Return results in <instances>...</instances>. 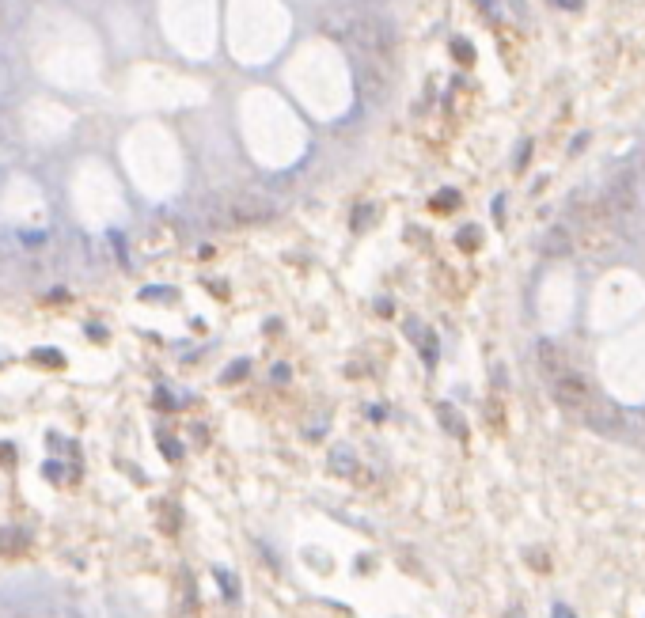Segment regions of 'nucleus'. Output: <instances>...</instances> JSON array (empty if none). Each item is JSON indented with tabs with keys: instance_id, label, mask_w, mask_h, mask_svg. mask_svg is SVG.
Returning <instances> with one entry per match:
<instances>
[{
	"instance_id": "f8f14e48",
	"label": "nucleus",
	"mask_w": 645,
	"mask_h": 618,
	"mask_svg": "<svg viewBox=\"0 0 645 618\" xmlns=\"http://www.w3.org/2000/svg\"><path fill=\"white\" fill-rule=\"evenodd\" d=\"M334 471H342V474H350V471H353L350 451H334Z\"/></svg>"
},
{
	"instance_id": "7ed1b4c3",
	"label": "nucleus",
	"mask_w": 645,
	"mask_h": 618,
	"mask_svg": "<svg viewBox=\"0 0 645 618\" xmlns=\"http://www.w3.org/2000/svg\"><path fill=\"white\" fill-rule=\"evenodd\" d=\"M604 209H607V220L618 228H630L634 213H638V186H634V175L623 171L611 186H607V197H604Z\"/></svg>"
},
{
	"instance_id": "423d86ee",
	"label": "nucleus",
	"mask_w": 645,
	"mask_h": 618,
	"mask_svg": "<svg viewBox=\"0 0 645 618\" xmlns=\"http://www.w3.org/2000/svg\"><path fill=\"white\" fill-rule=\"evenodd\" d=\"M585 421H588L596 432L611 437V432H618V425H623V414H618V406L604 402V398H592L588 410H585Z\"/></svg>"
},
{
	"instance_id": "f03ea898",
	"label": "nucleus",
	"mask_w": 645,
	"mask_h": 618,
	"mask_svg": "<svg viewBox=\"0 0 645 618\" xmlns=\"http://www.w3.org/2000/svg\"><path fill=\"white\" fill-rule=\"evenodd\" d=\"M221 220L224 224H262L274 216V202L258 190H239L232 197H221Z\"/></svg>"
},
{
	"instance_id": "2eb2a0df",
	"label": "nucleus",
	"mask_w": 645,
	"mask_h": 618,
	"mask_svg": "<svg viewBox=\"0 0 645 618\" xmlns=\"http://www.w3.org/2000/svg\"><path fill=\"white\" fill-rule=\"evenodd\" d=\"M554 618H577V615H573L570 607H554Z\"/></svg>"
},
{
	"instance_id": "f257e3e1",
	"label": "nucleus",
	"mask_w": 645,
	"mask_h": 618,
	"mask_svg": "<svg viewBox=\"0 0 645 618\" xmlns=\"http://www.w3.org/2000/svg\"><path fill=\"white\" fill-rule=\"evenodd\" d=\"M346 42L353 46V57L376 61L383 68H395V31L387 20L372 12H357L346 20Z\"/></svg>"
},
{
	"instance_id": "0eeeda50",
	"label": "nucleus",
	"mask_w": 645,
	"mask_h": 618,
	"mask_svg": "<svg viewBox=\"0 0 645 618\" xmlns=\"http://www.w3.org/2000/svg\"><path fill=\"white\" fill-rule=\"evenodd\" d=\"M573 250H577V236H573L565 224H554V228L547 232V239H543V255H551V258H570Z\"/></svg>"
},
{
	"instance_id": "ddd939ff",
	"label": "nucleus",
	"mask_w": 645,
	"mask_h": 618,
	"mask_svg": "<svg viewBox=\"0 0 645 618\" xmlns=\"http://www.w3.org/2000/svg\"><path fill=\"white\" fill-rule=\"evenodd\" d=\"M459 243H464L467 250H475V247H478V232H475V228H467L464 236H459Z\"/></svg>"
},
{
	"instance_id": "dca6fc26",
	"label": "nucleus",
	"mask_w": 645,
	"mask_h": 618,
	"mask_svg": "<svg viewBox=\"0 0 645 618\" xmlns=\"http://www.w3.org/2000/svg\"><path fill=\"white\" fill-rule=\"evenodd\" d=\"M350 4H361V8H372V4H383V0H350Z\"/></svg>"
},
{
	"instance_id": "9b49d317",
	"label": "nucleus",
	"mask_w": 645,
	"mask_h": 618,
	"mask_svg": "<svg viewBox=\"0 0 645 618\" xmlns=\"http://www.w3.org/2000/svg\"><path fill=\"white\" fill-rule=\"evenodd\" d=\"M20 4H23V0H0V34L20 20Z\"/></svg>"
},
{
	"instance_id": "39448f33",
	"label": "nucleus",
	"mask_w": 645,
	"mask_h": 618,
	"mask_svg": "<svg viewBox=\"0 0 645 618\" xmlns=\"http://www.w3.org/2000/svg\"><path fill=\"white\" fill-rule=\"evenodd\" d=\"M353 68H357L361 95H369V103H383V95L391 91V68L376 65V61H364V57H353Z\"/></svg>"
},
{
	"instance_id": "9d476101",
	"label": "nucleus",
	"mask_w": 645,
	"mask_h": 618,
	"mask_svg": "<svg viewBox=\"0 0 645 618\" xmlns=\"http://www.w3.org/2000/svg\"><path fill=\"white\" fill-rule=\"evenodd\" d=\"M15 88H20V73H15V61L0 50V107L4 103H12Z\"/></svg>"
},
{
	"instance_id": "1a4fd4ad",
	"label": "nucleus",
	"mask_w": 645,
	"mask_h": 618,
	"mask_svg": "<svg viewBox=\"0 0 645 618\" xmlns=\"http://www.w3.org/2000/svg\"><path fill=\"white\" fill-rule=\"evenodd\" d=\"M437 421H440V429L448 432V437H456V440L467 437V421L459 417V410L452 402H437Z\"/></svg>"
},
{
	"instance_id": "4468645a",
	"label": "nucleus",
	"mask_w": 645,
	"mask_h": 618,
	"mask_svg": "<svg viewBox=\"0 0 645 618\" xmlns=\"http://www.w3.org/2000/svg\"><path fill=\"white\" fill-rule=\"evenodd\" d=\"M243 368H247V364H235V368H232V372H228V376H224V379H228V383H232V379H239V376H243Z\"/></svg>"
},
{
	"instance_id": "6e6552de",
	"label": "nucleus",
	"mask_w": 645,
	"mask_h": 618,
	"mask_svg": "<svg viewBox=\"0 0 645 618\" xmlns=\"http://www.w3.org/2000/svg\"><path fill=\"white\" fill-rule=\"evenodd\" d=\"M539 364H543V372L551 376V383L562 376V372H570L565 368V353L558 349L554 342H539Z\"/></svg>"
},
{
	"instance_id": "20e7f679",
	"label": "nucleus",
	"mask_w": 645,
	"mask_h": 618,
	"mask_svg": "<svg viewBox=\"0 0 645 618\" xmlns=\"http://www.w3.org/2000/svg\"><path fill=\"white\" fill-rule=\"evenodd\" d=\"M551 387H554V402L562 406V410H581V414L588 410L592 387L585 383V376H581V372H562V376H558Z\"/></svg>"
}]
</instances>
